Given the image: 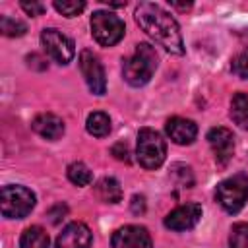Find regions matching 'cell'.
Here are the masks:
<instances>
[{
	"label": "cell",
	"instance_id": "e0dca14e",
	"mask_svg": "<svg viewBox=\"0 0 248 248\" xmlns=\"http://www.w3.org/2000/svg\"><path fill=\"white\" fill-rule=\"evenodd\" d=\"M231 118L242 130H248V93H236L231 101Z\"/></svg>",
	"mask_w": 248,
	"mask_h": 248
},
{
	"label": "cell",
	"instance_id": "5bb4252c",
	"mask_svg": "<svg viewBox=\"0 0 248 248\" xmlns=\"http://www.w3.org/2000/svg\"><path fill=\"white\" fill-rule=\"evenodd\" d=\"M31 128L45 140H60L64 136V122L52 112H41L33 118Z\"/></svg>",
	"mask_w": 248,
	"mask_h": 248
},
{
	"label": "cell",
	"instance_id": "ba28073f",
	"mask_svg": "<svg viewBox=\"0 0 248 248\" xmlns=\"http://www.w3.org/2000/svg\"><path fill=\"white\" fill-rule=\"evenodd\" d=\"M79 68L85 78V83L93 95H105L107 91V76L101 60L91 52V50H81L79 52Z\"/></svg>",
	"mask_w": 248,
	"mask_h": 248
},
{
	"label": "cell",
	"instance_id": "44dd1931",
	"mask_svg": "<svg viewBox=\"0 0 248 248\" xmlns=\"http://www.w3.org/2000/svg\"><path fill=\"white\" fill-rule=\"evenodd\" d=\"M0 29L6 37H21V35H25L27 25L23 21H17V19L10 17V16H2L0 17Z\"/></svg>",
	"mask_w": 248,
	"mask_h": 248
},
{
	"label": "cell",
	"instance_id": "2e32d148",
	"mask_svg": "<svg viewBox=\"0 0 248 248\" xmlns=\"http://www.w3.org/2000/svg\"><path fill=\"white\" fill-rule=\"evenodd\" d=\"M19 248H48V234L45 232V229H41L37 225L27 227L21 232Z\"/></svg>",
	"mask_w": 248,
	"mask_h": 248
},
{
	"label": "cell",
	"instance_id": "9c48e42d",
	"mask_svg": "<svg viewBox=\"0 0 248 248\" xmlns=\"http://www.w3.org/2000/svg\"><path fill=\"white\" fill-rule=\"evenodd\" d=\"M110 246L112 248H153V242L145 227L124 225L114 231L110 238Z\"/></svg>",
	"mask_w": 248,
	"mask_h": 248
},
{
	"label": "cell",
	"instance_id": "484cf974",
	"mask_svg": "<svg viewBox=\"0 0 248 248\" xmlns=\"http://www.w3.org/2000/svg\"><path fill=\"white\" fill-rule=\"evenodd\" d=\"M19 6L29 16H41L45 12V4H41V2H21Z\"/></svg>",
	"mask_w": 248,
	"mask_h": 248
},
{
	"label": "cell",
	"instance_id": "7a4b0ae2",
	"mask_svg": "<svg viewBox=\"0 0 248 248\" xmlns=\"http://www.w3.org/2000/svg\"><path fill=\"white\" fill-rule=\"evenodd\" d=\"M155 68H157L155 48L147 43H140V45H136L134 54L124 60L122 76H124L126 83H130L132 87H141L151 79Z\"/></svg>",
	"mask_w": 248,
	"mask_h": 248
},
{
	"label": "cell",
	"instance_id": "52a82bcc",
	"mask_svg": "<svg viewBox=\"0 0 248 248\" xmlns=\"http://www.w3.org/2000/svg\"><path fill=\"white\" fill-rule=\"evenodd\" d=\"M41 43L46 50V54L58 62V64H68L72 62V58L76 56V45L70 37H66L62 31L54 29V27H48V29H43L41 33Z\"/></svg>",
	"mask_w": 248,
	"mask_h": 248
},
{
	"label": "cell",
	"instance_id": "f1b7e54d",
	"mask_svg": "<svg viewBox=\"0 0 248 248\" xmlns=\"http://www.w3.org/2000/svg\"><path fill=\"white\" fill-rule=\"evenodd\" d=\"M170 6H174V8H178V10H188L192 4L188 2V4H178V2H170Z\"/></svg>",
	"mask_w": 248,
	"mask_h": 248
},
{
	"label": "cell",
	"instance_id": "4fadbf2b",
	"mask_svg": "<svg viewBox=\"0 0 248 248\" xmlns=\"http://www.w3.org/2000/svg\"><path fill=\"white\" fill-rule=\"evenodd\" d=\"M165 130H167V136L178 145H190L198 136V126L192 120L182 116L169 118L165 124Z\"/></svg>",
	"mask_w": 248,
	"mask_h": 248
},
{
	"label": "cell",
	"instance_id": "277c9868",
	"mask_svg": "<svg viewBox=\"0 0 248 248\" xmlns=\"http://www.w3.org/2000/svg\"><path fill=\"white\" fill-rule=\"evenodd\" d=\"M215 200L227 213H238L248 200V176L238 172L221 180L215 188Z\"/></svg>",
	"mask_w": 248,
	"mask_h": 248
},
{
	"label": "cell",
	"instance_id": "ac0fdd59",
	"mask_svg": "<svg viewBox=\"0 0 248 248\" xmlns=\"http://www.w3.org/2000/svg\"><path fill=\"white\" fill-rule=\"evenodd\" d=\"M85 128L91 136L95 138H105L108 132H110V118L108 114L101 112V110H95L87 116V122H85Z\"/></svg>",
	"mask_w": 248,
	"mask_h": 248
},
{
	"label": "cell",
	"instance_id": "8fae6325",
	"mask_svg": "<svg viewBox=\"0 0 248 248\" xmlns=\"http://www.w3.org/2000/svg\"><path fill=\"white\" fill-rule=\"evenodd\" d=\"M202 217V205L200 203H184L174 207L165 217V227L170 231H190L198 225Z\"/></svg>",
	"mask_w": 248,
	"mask_h": 248
},
{
	"label": "cell",
	"instance_id": "ffe728a7",
	"mask_svg": "<svg viewBox=\"0 0 248 248\" xmlns=\"http://www.w3.org/2000/svg\"><path fill=\"white\" fill-rule=\"evenodd\" d=\"M231 248H248V223H236L229 234Z\"/></svg>",
	"mask_w": 248,
	"mask_h": 248
},
{
	"label": "cell",
	"instance_id": "3957f363",
	"mask_svg": "<svg viewBox=\"0 0 248 248\" xmlns=\"http://www.w3.org/2000/svg\"><path fill=\"white\" fill-rule=\"evenodd\" d=\"M167 155V143L161 138V134L153 128H141L138 132V147H136V157L138 163L147 169H159L165 161Z\"/></svg>",
	"mask_w": 248,
	"mask_h": 248
},
{
	"label": "cell",
	"instance_id": "603a6c76",
	"mask_svg": "<svg viewBox=\"0 0 248 248\" xmlns=\"http://www.w3.org/2000/svg\"><path fill=\"white\" fill-rule=\"evenodd\" d=\"M231 70L234 76H238L240 79H248V54L242 52V54H236L231 62Z\"/></svg>",
	"mask_w": 248,
	"mask_h": 248
},
{
	"label": "cell",
	"instance_id": "d4e9b609",
	"mask_svg": "<svg viewBox=\"0 0 248 248\" xmlns=\"http://www.w3.org/2000/svg\"><path fill=\"white\" fill-rule=\"evenodd\" d=\"M66 213H68V207H66L64 203H56L54 207L48 209V217H50V221H52L54 225L60 223V221L66 217Z\"/></svg>",
	"mask_w": 248,
	"mask_h": 248
},
{
	"label": "cell",
	"instance_id": "7402d4cb",
	"mask_svg": "<svg viewBox=\"0 0 248 248\" xmlns=\"http://www.w3.org/2000/svg\"><path fill=\"white\" fill-rule=\"evenodd\" d=\"M52 6H54V10L60 12L62 16H66V17H76L78 14L83 12L85 2H81V0H62V2L56 0Z\"/></svg>",
	"mask_w": 248,
	"mask_h": 248
},
{
	"label": "cell",
	"instance_id": "d6986e66",
	"mask_svg": "<svg viewBox=\"0 0 248 248\" xmlns=\"http://www.w3.org/2000/svg\"><path fill=\"white\" fill-rule=\"evenodd\" d=\"M66 174H68V180H70L72 184H76V186H87V184H91V180H93V174H91L89 167H87L85 163H81V161L70 163Z\"/></svg>",
	"mask_w": 248,
	"mask_h": 248
},
{
	"label": "cell",
	"instance_id": "8992f818",
	"mask_svg": "<svg viewBox=\"0 0 248 248\" xmlns=\"http://www.w3.org/2000/svg\"><path fill=\"white\" fill-rule=\"evenodd\" d=\"M124 21L105 10H97L91 16V33L95 41L103 46H112L124 37Z\"/></svg>",
	"mask_w": 248,
	"mask_h": 248
},
{
	"label": "cell",
	"instance_id": "5b68a950",
	"mask_svg": "<svg viewBox=\"0 0 248 248\" xmlns=\"http://www.w3.org/2000/svg\"><path fill=\"white\" fill-rule=\"evenodd\" d=\"M2 215L8 219H23L35 207V194L19 184H8L2 188Z\"/></svg>",
	"mask_w": 248,
	"mask_h": 248
},
{
	"label": "cell",
	"instance_id": "6da1fadb",
	"mask_svg": "<svg viewBox=\"0 0 248 248\" xmlns=\"http://www.w3.org/2000/svg\"><path fill=\"white\" fill-rule=\"evenodd\" d=\"M136 23L165 50L172 54H184V41L180 35L178 21L159 4L141 2L136 8Z\"/></svg>",
	"mask_w": 248,
	"mask_h": 248
},
{
	"label": "cell",
	"instance_id": "cb8c5ba5",
	"mask_svg": "<svg viewBox=\"0 0 248 248\" xmlns=\"http://www.w3.org/2000/svg\"><path fill=\"white\" fill-rule=\"evenodd\" d=\"M112 155L118 159V161H124V163H130V151H128V145L124 141H118L112 145Z\"/></svg>",
	"mask_w": 248,
	"mask_h": 248
},
{
	"label": "cell",
	"instance_id": "9a60e30c",
	"mask_svg": "<svg viewBox=\"0 0 248 248\" xmlns=\"http://www.w3.org/2000/svg\"><path fill=\"white\" fill-rule=\"evenodd\" d=\"M95 196L105 203H118L122 200V188L120 182L112 176H103L95 184Z\"/></svg>",
	"mask_w": 248,
	"mask_h": 248
},
{
	"label": "cell",
	"instance_id": "30bf717a",
	"mask_svg": "<svg viewBox=\"0 0 248 248\" xmlns=\"http://www.w3.org/2000/svg\"><path fill=\"white\" fill-rule=\"evenodd\" d=\"M207 141H209V147L213 151L215 163L219 167H225L232 159V153H234V136H232V132L229 128H223V126L211 128L207 132Z\"/></svg>",
	"mask_w": 248,
	"mask_h": 248
},
{
	"label": "cell",
	"instance_id": "83f0119b",
	"mask_svg": "<svg viewBox=\"0 0 248 248\" xmlns=\"http://www.w3.org/2000/svg\"><path fill=\"white\" fill-rule=\"evenodd\" d=\"M240 39H242V45L246 46V54H248V29H244V31L240 33Z\"/></svg>",
	"mask_w": 248,
	"mask_h": 248
},
{
	"label": "cell",
	"instance_id": "7c38bea8",
	"mask_svg": "<svg viewBox=\"0 0 248 248\" xmlns=\"http://www.w3.org/2000/svg\"><path fill=\"white\" fill-rule=\"evenodd\" d=\"M91 231L85 223L74 221L62 229L56 238L54 248H89L91 246Z\"/></svg>",
	"mask_w": 248,
	"mask_h": 248
},
{
	"label": "cell",
	"instance_id": "4316f807",
	"mask_svg": "<svg viewBox=\"0 0 248 248\" xmlns=\"http://www.w3.org/2000/svg\"><path fill=\"white\" fill-rule=\"evenodd\" d=\"M130 209H132V213H136V215L143 213V211H145V198H143V196H138V194H136V196L132 198Z\"/></svg>",
	"mask_w": 248,
	"mask_h": 248
}]
</instances>
